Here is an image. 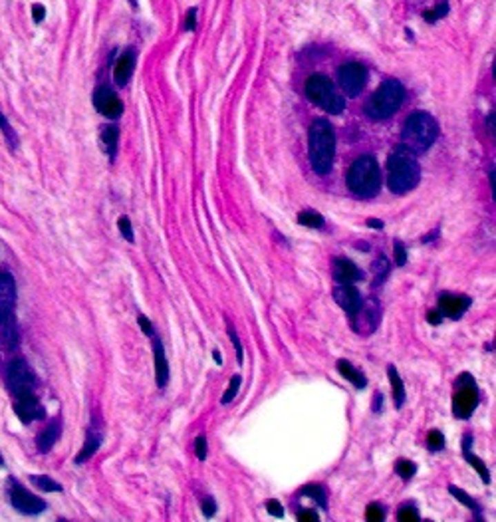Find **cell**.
Returning a JSON list of instances; mask_svg holds the SVG:
<instances>
[{"mask_svg":"<svg viewBox=\"0 0 496 522\" xmlns=\"http://www.w3.org/2000/svg\"><path fill=\"white\" fill-rule=\"evenodd\" d=\"M310 165L318 175L332 171L336 157V131L328 119H316L310 127Z\"/></svg>","mask_w":496,"mask_h":522,"instance_id":"cell-1","label":"cell"},{"mask_svg":"<svg viewBox=\"0 0 496 522\" xmlns=\"http://www.w3.org/2000/svg\"><path fill=\"white\" fill-rule=\"evenodd\" d=\"M421 179V169L413 151L405 145H399L389 159H387V185L391 193L403 195L407 191L415 189Z\"/></svg>","mask_w":496,"mask_h":522,"instance_id":"cell-2","label":"cell"},{"mask_svg":"<svg viewBox=\"0 0 496 522\" xmlns=\"http://www.w3.org/2000/svg\"><path fill=\"white\" fill-rule=\"evenodd\" d=\"M439 135V126L433 119V115H429L427 111H415L411 113L405 124H403V131H401V139L403 145L413 151V153H425L431 147L435 139Z\"/></svg>","mask_w":496,"mask_h":522,"instance_id":"cell-3","label":"cell"},{"mask_svg":"<svg viewBox=\"0 0 496 522\" xmlns=\"http://www.w3.org/2000/svg\"><path fill=\"white\" fill-rule=\"evenodd\" d=\"M348 187L355 193L357 197L369 199L373 197L379 187H381V173L375 157L371 155H361L353 161L348 173Z\"/></svg>","mask_w":496,"mask_h":522,"instance_id":"cell-4","label":"cell"},{"mask_svg":"<svg viewBox=\"0 0 496 522\" xmlns=\"http://www.w3.org/2000/svg\"><path fill=\"white\" fill-rule=\"evenodd\" d=\"M405 99V88L397 79H387L366 102V113L371 119H387L399 110Z\"/></svg>","mask_w":496,"mask_h":522,"instance_id":"cell-5","label":"cell"},{"mask_svg":"<svg viewBox=\"0 0 496 522\" xmlns=\"http://www.w3.org/2000/svg\"><path fill=\"white\" fill-rule=\"evenodd\" d=\"M306 95L312 104H316L328 113H341L346 110V99L336 92L332 79L324 74H312L306 81Z\"/></svg>","mask_w":496,"mask_h":522,"instance_id":"cell-6","label":"cell"},{"mask_svg":"<svg viewBox=\"0 0 496 522\" xmlns=\"http://www.w3.org/2000/svg\"><path fill=\"white\" fill-rule=\"evenodd\" d=\"M4 378H6L8 389L12 392L14 397L34 394V389H36V376H34L30 364L24 358H14L6 365Z\"/></svg>","mask_w":496,"mask_h":522,"instance_id":"cell-7","label":"cell"},{"mask_svg":"<svg viewBox=\"0 0 496 522\" xmlns=\"http://www.w3.org/2000/svg\"><path fill=\"white\" fill-rule=\"evenodd\" d=\"M6 492H8V501L14 510H18L20 514H40L46 510V501L36 496L28 491L22 483H18L14 476H10L6 481Z\"/></svg>","mask_w":496,"mask_h":522,"instance_id":"cell-8","label":"cell"},{"mask_svg":"<svg viewBox=\"0 0 496 522\" xmlns=\"http://www.w3.org/2000/svg\"><path fill=\"white\" fill-rule=\"evenodd\" d=\"M477 405H479V389L475 385V380L468 374H463L457 380V392L453 397V413L459 419H468L477 409Z\"/></svg>","mask_w":496,"mask_h":522,"instance_id":"cell-9","label":"cell"},{"mask_svg":"<svg viewBox=\"0 0 496 522\" xmlns=\"http://www.w3.org/2000/svg\"><path fill=\"white\" fill-rule=\"evenodd\" d=\"M337 81H339V88L344 90V94L355 97V95L361 94L364 86L368 81V70L359 62L344 64L337 70Z\"/></svg>","mask_w":496,"mask_h":522,"instance_id":"cell-10","label":"cell"},{"mask_svg":"<svg viewBox=\"0 0 496 522\" xmlns=\"http://www.w3.org/2000/svg\"><path fill=\"white\" fill-rule=\"evenodd\" d=\"M17 308V280L10 272L0 270V324L12 320Z\"/></svg>","mask_w":496,"mask_h":522,"instance_id":"cell-11","label":"cell"},{"mask_svg":"<svg viewBox=\"0 0 496 522\" xmlns=\"http://www.w3.org/2000/svg\"><path fill=\"white\" fill-rule=\"evenodd\" d=\"M92 99H94L96 110L103 117H108V119H119L121 117L123 104H121V99L117 97V94L113 92L110 86H97Z\"/></svg>","mask_w":496,"mask_h":522,"instance_id":"cell-12","label":"cell"},{"mask_svg":"<svg viewBox=\"0 0 496 522\" xmlns=\"http://www.w3.org/2000/svg\"><path fill=\"white\" fill-rule=\"evenodd\" d=\"M14 413L24 425H30L34 421H40L46 417V409L40 403V399L36 397V394L14 397Z\"/></svg>","mask_w":496,"mask_h":522,"instance_id":"cell-13","label":"cell"},{"mask_svg":"<svg viewBox=\"0 0 496 522\" xmlns=\"http://www.w3.org/2000/svg\"><path fill=\"white\" fill-rule=\"evenodd\" d=\"M352 326L357 334H371L379 326V306L375 300L364 302L361 308L352 316Z\"/></svg>","mask_w":496,"mask_h":522,"instance_id":"cell-14","label":"cell"},{"mask_svg":"<svg viewBox=\"0 0 496 522\" xmlns=\"http://www.w3.org/2000/svg\"><path fill=\"white\" fill-rule=\"evenodd\" d=\"M334 300H336L337 304H339V308L346 310L350 316H353V314L361 308V304H364V298H361L359 290L353 284L337 286L336 290H334Z\"/></svg>","mask_w":496,"mask_h":522,"instance_id":"cell-15","label":"cell"},{"mask_svg":"<svg viewBox=\"0 0 496 522\" xmlns=\"http://www.w3.org/2000/svg\"><path fill=\"white\" fill-rule=\"evenodd\" d=\"M468 306H470V298L461 296V294L443 292L439 296V308L437 310L447 318H461L468 310Z\"/></svg>","mask_w":496,"mask_h":522,"instance_id":"cell-16","label":"cell"},{"mask_svg":"<svg viewBox=\"0 0 496 522\" xmlns=\"http://www.w3.org/2000/svg\"><path fill=\"white\" fill-rule=\"evenodd\" d=\"M332 272H334V278L339 284H355V282L361 280V270L357 269L350 258H344V256L334 258Z\"/></svg>","mask_w":496,"mask_h":522,"instance_id":"cell-17","label":"cell"},{"mask_svg":"<svg viewBox=\"0 0 496 522\" xmlns=\"http://www.w3.org/2000/svg\"><path fill=\"white\" fill-rule=\"evenodd\" d=\"M133 72H135V52H133V50H126V52L117 58L115 66H113V79H115V84H117L119 88H123L129 79H131Z\"/></svg>","mask_w":496,"mask_h":522,"instance_id":"cell-18","label":"cell"},{"mask_svg":"<svg viewBox=\"0 0 496 522\" xmlns=\"http://www.w3.org/2000/svg\"><path fill=\"white\" fill-rule=\"evenodd\" d=\"M60 433H62V421H60V417L48 421V425L36 435V447H38V451H40V453H50L52 447L60 439Z\"/></svg>","mask_w":496,"mask_h":522,"instance_id":"cell-19","label":"cell"},{"mask_svg":"<svg viewBox=\"0 0 496 522\" xmlns=\"http://www.w3.org/2000/svg\"><path fill=\"white\" fill-rule=\"evenodd\" d=\"M153 364H155V378H157V385L161 389L167 385L169 381V362H167V356H165V349H163V344L161 340H153Z\"/></svg>","mask_w":496,"mask_h":522,"instance_id":"cell-20","label":"cell"},{"mask_svg":"<svg viewBox=\"0 0 496 522\" xmlns=\"http://www.w3.org/2000/svg\"><path fill=\"white\" fill-rule=\"evenodd\" d=\"M99 445H101V433H97V431H94V429H90V431H88V437H86V443H83L81 451L78 453V457L74 459V463H76V465H83L86 461L92 459V457L97 453Z\"/></svg>","mask_w":496,"mask_h":522,"instance_id":"cell-21","label":"cell"},{"mask_svg":"<svg viewBox=\"0 0 496 522\" xmlns=\"http://www.w3.org/2000/svg\"><path fill=\"white\" fill-rule=\"evenodd\" d=\"M0 340L4 344L6 349H17L18 344H20V332H18V324L17 318L0 324Z\"/></svg>","mask_w":496,"mask_h":522,"instance_id":"cell-22","label":"cell"},{"mask_svg":"<svg viewBox=\"0 0 496 522\" xmlns=\"http://www.w3.org/2000/svg\"><path fill=\"white\" fill-rule=\"evenodd\" d=\"M337 369H339V374L346 378V380L353 383L357 389H364L366 385H368V380H366V376L357 369V367H353L350 362H346V360H339L337 362Z\"/></svg>","mask_w":496,"mask_h":522,"instance_id":"cell-23","label":"cell"},{"mask_svg":"<svg viewBox=\"0 0 496 522\" xmlns=\"http://www.w3.org/2000/svg\"><path fill=\"white\" fill-rule=\"evenodd\" d=\"M470 441H473V439H470V437L466 435V437H464V441H463L464 459L468 461V463H470V465H473V467L477 469V473L480 475V478H482V481H484V483L488 485V483H490V473H488V467H486V465H484V463H482V461H480L477 455H473V453H470Z\"/></svg>","mask_w":496,"mask_h":522,"instance_id":"cell-24","label":"cell"},{"mask_svg":"<svg viewBox=\"0 0 496 522\" xmlns=\"http://www.w3.org/2000/svg\"><path fill=\"white\" fill-rule=\"evenodd\" d=\"M101 143L103 149L108 151L110 159L115 157L117 153V143H119V127L117 126H106L101 129Z\"/></svg>","mask_w":496,"mask_h":522,"instance_id":"cell-25","label":"cell"},{"mask_svg":"<svg viewBox=\"0 0 496 522\" xmlns=\"http://www.w3.org/2000/svg\"><path fill=\"white\" fill-rule=\"evenodd\" d=\"M387 376H389V381H391V392H393L395 405H397V407H403V403H405V385H403V381H401L397 369H395L393 365H389Z\"/></svg>","mask_w":496,"mask_h":522,"instance_id":"cell-26","label":"cell"},{"mask_svg":"<svg viewBox=\"0 0 496 522\" xmlns=\"http://www.w3.org/2000/svg\"><path fill=\"white\" fill-rule=\"evenodd\" d=\"M30 483H32L36 489H40V491L44 492H62V485L60 483H56L54 478H50L46 475H30Z\"/></svg>","mask_w":496,"mask_h":522,"instance_id":"cell-27","label":"cell"},{"mask_svg":"<svg viewBox=\"0 0 496 522\" xmlns=\"http://www.w3.org/2000/svg\"><path fill=\"white\" fill-rule=\"evenodd\" d=\"M0 131H2V135H4V139L8 143V147L10 149H17L18 147V135L17 131H14V127L10 126V122L6 119V115L0 111Z\"/></svg>","mask_w":496,"mask_h":522,"instance_id":"cell-28","label":"cell"},{"mask_svg":"<svg viewBox=\"0 0 496 522\" xmlns=\"http://www.w3.org/2000/svg\"><path fill=\"white\" fill-rule=\"evenodd\" d=\"M298 222L308 226V229H321L324 217H321L320 213H316V211H302L298 215Z\"/></svg>","mask_w":496,"mask_h":522,"instance_id":"cell-29","label":"cell"},{"mask_svg":"<svg viewBox=\"0 0 496 522\" xmlns=\"http://www.w3.org/2000/svg\"><path fill=\"white\" fill-rule=\"evenodd\" d=\"M302 494H304V496H310V499H314V501H316L321 508H326V505H328L326 491H324V487H320V485H308V487L302 489Z\"/></svg>","mask_w":496,"mask_h":522,"instance_id":"cell-30","label":"cell"},{"mask_svg":"<svg viewBox=\"0 0 496 522\" xmlns=\"http://www.w3.org/2000/svg\"><path fill=\"white\" fill-rule=\"evenodd\" d=\"M448 491H450V494H453V496H455L457 501H461L464 507H468L470 510H475V512H480L479 503H477V501H475L473 496H468V494H466L463 489H457L455 485H450V487H448Z\"/></svg>","mask_w":496,"mask_h":522,"instance_id":"cell-31","label":"cell"},{"mask_svg":"<svg viewBox=\"0 0 496 522\" xmlns=\"http://www.w3.org/2000/svg\"><path fill=\"white\" fill-rule=\"evenodd\" d=\"M395 473H397L401 478L409 481V478H411V476L417 473V465H415V463H411V461L401 459L399 463L395 465Z\"/></svg>","mask_w":496,"mask_h":522,"instance_id":"cell-32","label":"cell"},{"mask_svg":"<svg viewBox=\"0 0 496 522\" xmlns=\"http://www.w3.org/2000/svg\"><path fill=\"white\" fill-rule=\"evenodd\" d=\"M447 12H448L447 2H439L435 8H431V10H425V12H423V18H425L427 22H437L439 18L447 16Z\"/></svg>","mask_w":496,"mask_h":522,"instance_id":"cell-33","label":"cell"},{"mask_svg":"<svg viewBox=\"0 0 496 522\" xmlns=\"http://www.w3.org/2000/svg\"><path fill=\"white\" fill-rule=\"evenodd\" d=\"M240 383H242L240 376H232V378H230V385H228V389L224 392V396H223L224 405H228V403H230V401H232L235 397L239 396Z\"/></svg>","mask_w":496,"mask_h":522,"instance_id":"cell-34","label":"cell"},{"mask_svg":"<svg viewBox=\"0 0 496 522\" xmlns=\"http://www.w3.org/2000/svg\"><path fill=\"white\" fill-rule=\"evenodd\" d=\"M427 445H429L431 451H441V449L445 447V437H443V433L437 431V429H433L431 433L427 435Z\"/></svg>","mask_w":496,"mask_h":522,"instance_id":"cell-35","label":"cell"},{"mask_svg":"<svg viewBox=\"0 0 496 522\" xmlns=\"http://www.w3.org/2000/svg\"><path fill=\"white\" fill-rule=\"evenodd\" d=\"M117 226H119V233H121V237L126 238L128 242H133V240H135V235H133V226H131V221H129L128 217H119V221H117Z\"/></svg>","mask_w":496,"mask_h":522,"instance_id":"cell-36","label":"cell"},{"mask_svg":"<svg viewBox=\"0 0 496 522\" xmlns=\"http://www.w3.org/2000/svg\"><path fill=\"white\" fill-rule=\"evenodd\" d=\"M366 516H368L369 522H381L385 519V510L381 505H377V503H371L366 510Z\"/></svg>","mask_w":496,"mask_h":522,"instance_id":"cell-37","label":"cell"},{"mask_svg":"<svg viewBox=\"0 0 496 522\" xmlns=\"http://www.w3.org/2000/svg\"><path fill=\"white\" fill-rule=\"evenodd\" d=\"M373 270H375V276H379L375 282H381L385 276H387V272H389V262H387V258H385V256H379V258L373 262Z\"/></svg>","mask_w":496,"mask_h":522,"instance_id":"cell-38","label":"cell"},{"mask_svg":"<svg viewBox=\"0 0 496 522\" xmlns=\"http://www.w3.org/2000/svg\"><path fill=\"white\" fill-rule=\"evenodd\" d=\"M397 519H399V522H419V521H421L419 512H417L413 507H401L399 514H397Z\"/></svg>","mask_w":496,"mask_h":522,"instance_id":"cell-39","label":"cell"},{"mask_svg":"<svg viewBox=\"0 0 496 522\" xmlns=\"http://www.w3.org/2000/svg\"><path fill=\"white\" fill-rule=\"evenodd\" d=\"M226 330H228V336H230V342H232V346H235V351H237V358H239V364H242V344H240L239 336H237V332L232 330V326H230V324H226Z\"/></svg>","mask_w":496,"mask_h":522,"instance_id":"cell-40","label":"cell"},{"mask_svg":"<svg viewBox=\"0 0 496 522\" xmlns=\"http://www.w3.org/2000/svg\"><path fill=\"white\" fill-rule=\"evenodd\" d=\"M195 453H197V459L199 461L207 459V439L203 435L197 437V441H195Z\"/></svg>","mask_w":496,"mask_h":522,"instance_id":"cell-41","label":"cell"},{"mask_svg":"<svg viewBox=\"0 0 496 522\" xmlns=\"http://www.w3.org/2000/svg\"><path fill=\"white\" fill-rule=\"evenodd\" d=\"M201 508H203V514L210 519V516L215 514V510H217V503H215V499H212V496H205V499L201 501Z\"/></svg>","mask_w":496,"mask_h":522,"instance_id":"cell-42","label":"cell"},{"mask_svg":"<svg viewBox=\"0 0 496 522\" xmlns=\"http://www.w3.org/2000/svg\"><path fill=\"white\" fill-rule=\"evenodd\" d=\"M266 508H268V512H270L272 516H284V508H282V505H280L276 499L266 501Z\"/></svg>","mask_w":496,"mask_h":522,"instance_id":"cell-43","label":"cell"},{"mask_svg":"<svg viewBox=\"0 0 496 522\" xmlns=\"http://www.w3.org/2000/svg\"><path fill=\"white\" fill-rule=\"evenodd\" d=\"M395 262H397V267H405V262H407V253L401 242H395Z\"/></svg>","mask_w":496,"mask_h":522,"instance_id":"cell-44","label":"cell"},{"mask_svg":"<svg viewBox=\"0 0 496 522\" xmlns=\"http://www.w3.org/2000/svg\"><path fill=\"white\" fill-rule=\"evenodd\" d=\"M298 521L300 522H318L320 521V516L314 512V510H302V512H298Z\"/></svg>","mask_w":496,"mask_h":522,"instance_id":"cell-45","label":"cell"},{"mask_svg":"<svg viewBox=\"0 0 496 522\" xmlns=\"http://www.w3.org/2000/svg\"><path fill=\"white\" fill-rule=\"evenodd\" d=\"M44 16H46V8L42 6V4H34L32 6V18L36 24H40L42 20H44Z\"/></svg>","mask_w":496,"mask_h":522,"instance_id":"cell-46","label":"cell"},{"mask_svg":"<svg viewBox=\"0 0 496 522\" xmlns=\"http://www.w3.org/2000/svg\"><path fill=\"white\" fill-rule=\"evenodd\" d=\"M195 22H197V8H189L187 18H185V30H195Z\"/></svg>","mask_w":496,"mask_h":522,"instance_id":"cell-47","label":"cell"},{"mask_svg":"<svg viewBox=\"0 0 496 522\" xmlns=\"http://www.w3.org/2000/svg\"><path fill=\"white\" fill-rule=\"evenodd\" d=\"M137 322H139V326H141V330H143L147 336H153V328H151V322L147 320V318L143 316V314H139V318H137Z\"/></svg>","mask_w":496,"mask_h":522,"instance_id":"cell-48","label":"cell"},{"mask_svg":"<svg viewBox=\"0 0 496 522\" xmlns=\"http://www.w3.org/2000/svg\"><path fill=\"white\" fill-rule=\"evenodd\" d=\"M486 126H488V131H490V137L495 139L496 129H495V111L488 113V119H486Z\"/></svg>","mask_w":496,"mask_h":522,"instance_id":"cell-49","label":"cell"},{"mask_svg":"<svg viewBox=\"0 0 496 522\" xmlns=\"http://www.w3.org/2000/svg\"><path fill=\"white\" fill-rule=\"evenodd\" d=\"M441 320H443V314H441L439 310H431V312H429V322H431V324H439Z\"/></svg>","mask_w":496,"mask_h":522,"instance_id":"cell-50","label":"cell"},{"mask_svg":"<svg viewBox=\"0 0 496 522\" xmlns=\"http://www.w3.org/2000/svg\"><path fill=\"white\" fill-rule=\"evenodd\" d=\"M490 189H493V199L496 197V185H495V167L490 169Z\"/></svg>","mask_w":496,"mask_h":522,"instance_id":"cell-51","label":"cell"},{"mask_svg":"<svg viewBox=\"0 0 496 522\" xmlns=\"http://www.w3.org/2000/svg\"><path fill=\"white\" fill-rule=\"evenodd\" d=\"M368 224L371 229H384V221H375V219H369Z\"/></svg>","mask_w":496,"mask_h":522,"instance_id":"cell-52","label":"cell"},{"mask_svg":"<svg viewBox=\"0 0 496 522\" xmlns=\"http://www.w3.org/2000/svg\"><path fill=\"white\" fill-rule=\"evenodd\" d=\"M212 358H215V362H217V364H219V365L223 364V360H221V354H219V349H215V354H212Z\"/></svg>","mask_w":496,"mask_h":522,"instance_id":"cell-53","label":"cell"},{"mask_svg":"<svg viewBox=\"0 0 496 522\" xmlns=\"http://www.w3.org/2000/svg\"><path fill=\"white\" fill-rule=\"evenodd\" d=\"M129 2H131V6H133V8H137V0H129Z\"/></svg>","mask_w":496,"mask_h":522,"instance_id":"cell-54","label":"cell"},{"mask_svg":"<svg viewBox=\"0 0 496 522\" xmlns=\"http://www.w3.org/2000/svg\"><path fill=\"white\" fill-rule=\"evenodd\" d=\"M0 467H4V459H2V455H0Z\"/></svg>","mask_w":496,"mask_h":522,"instance_id":"cell-55","label":"cell"}]
</instances>
